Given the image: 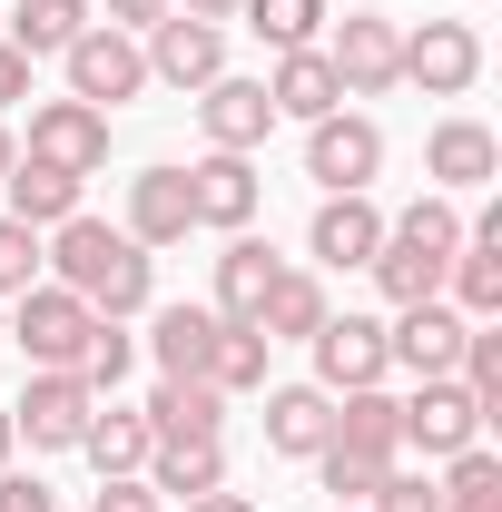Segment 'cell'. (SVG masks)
Segmentation results:
<instances>
[{"mask_svg": "<svg viewBox=\"0 0 502 512\" xmlns=\"http://www.w3.org/2000/svg\"><path fill=\"white\" fill-rule=\"evenodd\" d=\"M424 178H434V197H483L502 178V138L483 119H434V138H424Z\"/></svg>", "mask_w": 502, "mask_h": 512, "instance_id": "5bb4252c", "label": "cell"}, {"mask_svg": "<svg viewBox=\"0 0 502 512\" xmlns=\"http://www.w3.org/2000/svg\"><path fill=\"white\" fill-rule=\"evenodd\" d=\"M138 50H148V89H178V99H197L207 79H227V30L217 20H188V10H168Z\"/></svg>", "mask_w": 502, "mask_h": 512, "instance_id": "ba28073f", "label": "cell"}, {"mask_svg": "<svg viewBox=\"0 0 502 512\" xmlns=\"http://www.w3.org/2000/svg\"><path fill=\"white\" fill-rule=\"evenodd\" d=\"M394 79L424 89V99H463V89L483 79V30H473V20H414V30L394 40Z\"/></svg>", "mask_w": 502, "mask_h": 512, "instance_id": "5b68a950", "label": "cell"}, {"mask_svg": "<svg viewBox=\"0 0 502 512\" xmlns=\"http://www.w3.org/2000/svg\"><path fill=\"white\" fill-rule=\"evenodd\" d=\"M237 20H247L266 50H315L335 10H325V0H237Z\"/></svg>", "mask_w": 502, "mask_h": 512, "instance_id": "f546056e", "label": "cell"}, {"mask_svg": "<svg viewBox=\"0 0 502 512\" xmlns=\"http://www.w3.org/2000/svg\"><path fill=\"white\" fill-rule=\"evenodd\" d=\"M128 365H138V335H128V325H109V316H99V335L79 345V365H69V375L89 384V394H119V384H128Z\"/></svg>", "mask_w": 502, "mask_h": 512, "instance_id": "e575fe53", "label": "cell"}, {"mask_svg": "<svg viewBox=\"0 0 502 512\" xmlns=\"http://www.w3.org/2000/svg\"><path fill=\"white\" fill-rule=\"evenodd\" d=\"M89 207V178H69V168H50V158H10V178H0V217H20V227H60V217H79Z\"/></svg>", "mask_w": 502, "mask_h": 512, "instance_id": "ffe728a7", "label": "cell"}, {"mask_svg": "<svg viewBox=\"0 0 502 512\" xmlns=\"http://www.w3.org/2000/svg\"><path fill=\"white\" fill-rule=\"evenodd\" d=\"M10 453H20V434H10V404H0V473H10Z\"/></svg>", "mask_w": 502, "mask_h": 512, "instance_id": "ee69618b", "label": "cell"}, {"mask_svg": "<svg viewBox=\"0 0 502 512\" xmlns=\"http://www.w3.org/2000/svg\"><path fill=\"white\" fill-rule=\"evenodd\" d=\"M394 40H404V20H384V10H345L335 40H325L335 89H345V99H384V89H404V79H394Z\"/></svg>", "mask_w": 502, "mask_h": 512, "instance_id": "30bf717a", "label": "cell"}, {"mask_svg": "<svg viewBox=\"0 0 502 512\" xmlns=\"http://www.w3.org/2000/svg\"><path fill=\"white\" fill-rule=\"evenodd\" d=\"M188 512H256V503H247V493H227V483H217V493H197Z\"/></svg>", "mask_w": 502, "mask_h": 512, "instance_id": "7bdbcfd3", "label": "cell"}, {"mask_svg": "<svg viewBox=\"0 0 502 512\" xmlns=\"http://www.w3.org/2000/svg\"><path fill=\"white\" fill-rule=\"evenodd\" d=\"M89 20H99L89 0H10L0 40H10V50H30V60H60V50L79 40V30H89Z\"/></svg>", "mask_w": 502, "mask_h": 512, "instance_id": "f1b7e54d", "label": "cell"}, {"mask_svg": "<svg viewBox=\"0 0 502 512\" xmlns=\"http://www.w3.org/2000/svg\"><path fill=\"white\" fill-rule=\"evenodd\" d=\"M119 227H128L148 256H158V247H188V237H197L188 168H168V158H158V168H138V178H128V217H119Z\"/></svg>", "mask_w": 502, "mask_h": 512, "instance_id": "e0dca14e", "label": "cell"}, {"mask_svg": "<svg viewBox=\"0 0 502 512\" xmlns=\"http://www.w3.org/2000/svg\"><path fill=\"white\" fill-rule=\"evenodd\" d=\"M325 512H345V503H325Z\"/></svg>", "mask_w": 502, "mask_h": 512, "instance_id": "7dc6e473", "label": "cell"}, {"mask_svg": "<svg viewBox=\"0 0 502 512\" xmlns=\"http://www.w3.org/2000/svg\"><path fill=\"white\" fill-rule=\"evenodd\" d=\"M256 197H266L256 158H237V148H197V158H188V207H197V227L247 237V227H256Z\"/></svg>", "mask_w": 502, "mask_h": 512, "instance_id": "7c38bea8", "label": "cell"}, {"mask_svg": "<svg viewBox=\"0 0 502 512\" xmlns=\"http://www.w3.org/2000/svg\"><path fill=\"white\" fill-rule=\"evenodd\" d=\"M384 355H394V375H453V355H463V316H453V306H394V316H384Z\"/></svg>", "mask_w": 502, "mask_h": 512, "instance_id": "ac0fdd59", "label": "cell"}, {"mask_svg": "<svg viewBox=\"0 0 502 512\" xmlns=\"http://www.w3.org/2000/svg\"><path fill=\"white\" fill-rule=\"evenodd\" d=\"M394 463H404V453H355V444H325V453H315V483H325V493H335L345 512H365V503H375V483L394 473Z\"/></svg>", "mask_w": 502, "mask_h": 512, "instance_id": "d6a6232c", "label": "cell"}, {"mask_svg": "<svg viewBox=\"0 0 502 512\" xmlns=\"http://www.w3.org/2000/svg\"><path fill=\"white\" fill-rule=\"evenodd\" d=\"M483 404L463 394V375H424L414 394H394V444L404 453H424V463H453L463 444H483Z\"/></svg>", "mask_w": 502, "mask_h": 512, "instance_id": "277c9868", "label": "cell"}, {"mask_svg": "<svg viewBox=\"0 0 502 512\" xmlns=\"http://www.w3.org/2000/svg\"><path fill=\"white\" fill-rule=\"evenodd\" d=\"M443 306H453L463 325L502 316V237H473V227H463V247H453V266H443Z\"/></svg>", "mask_w": 502, "mask_h": 512, "instance_id": "d4e9b609", "label": "cell"}, {"mask_svg": "<svg viewBox=\"0 0 502 512\" xmlns=\"http://www.w3.org/2000/svg\"><path fill=\"white\" fill-rule=\"evenodd\" d=\"M217 306H197V296H178V306H148V355H158V375L178 384H207V365H217Z\"/></svg>", "mask_w": 502, "mask_h": 512, "instance_id": "d6986e66", "label": "cell"}, {"mask_svg": "<svg viewBox=\"0 0 502 512\" xmlns=\"http://www.w3.org/2000/svg\"><path fill=\"white\" fill-rule=\"evenodd\" d=\"M79 453H89V463H99V483H109V473H138V463L158 453V434H148V414H138V404L99 394V404H89V434H79Z\"/></svg>", "mask_w": 502, "mask_h": 512, "instance_id": "484cf974", "label": "cell"}, {"mask_svg": "<svg viewBox=\"0 0 502 512\" xmlns=\"http://www.w3.org/2000/svg\"><path fill=\"white\" fill-rule=\"evenodd\" d=\"M306 178L325 197H375V178H384V128L365 119V109H325V119L306 128Z\"/></svg>", "mask_w": 502, "mask_h": 512, "instance_id": "52a82bcc", "label": "cell"}, {"mask_svg": "<svg viewBox=\"0 0 502 512\" xmlns=\"http://www.w3.org/2000/svg\"><path fill=\"white\" fill-rule=\"evenodd\" d=\"M89 404H99V394H89L79 375H30L20 394H10V434H20L30 453H79Z\"/></svg>", "mask_w": 502, "mask_h": 512, "instance_id": "8fae6325", "label": "cell"}, {"mask_svg": "<svg viewBox=\"0 0 502 512\" xmlns=\"http://www.w3.org/2000/svg\"><path fill=\"white\" fill-rule=\"evenodd\" d=\"M89 512H168V503H158V493H148L138 473H109V483L89 493Z\"/></svg>", "mask_w": 502, "mask_h": 512, "instance_id": "f35d334b", "label": "cell"}, {"mask_svg": "<svg viewBox=\"0 0 502 512\" xmlns=\"http://www.w3.org/2000/svg\"><path fill=\"white\" fill-rule=\"evenodd\" d=\"M0 512H60V503H50V483H40V473H20V463H10V473H0Z\"/></svg>", "mask_w": 502, "mask_h": 512, "instance_id": "60d3db41", "label": "cell"}, {"mask_svg": "<svg viewBox=\"0 0 502 512\" xmlns=\"http://www.w3.org/2000/svg\"><path fill=\"white\" fill-rule=\"evenodd\" d=\"M138 414H148L158 444H217V434H227V394H217V384H178V375L148 384Z\"/></svg>", "mask_w": 502, "mask_h": 512, "instance_id": "603a6c76", "label": "cell"}, {"mask_svg": "<svg viewBox=\"0 0 502 512\" xmlns=\"http://www.w3.org/2000/svg\"><path fill=\"white\" fill-rule=\"evenodd\" d=\"M266 99H276V119H296V128H315L325 109H345V89H335V69H325V40H315V50H276Z\"/></svg>", "mask_w": 502, "mask_h": 512, "instance_id": "cb8c5ba5", "label": "cell"}, {"mask_svg": "<svg viewBox=\"0 0 502 512\" xmlns=\"http://www.w3.org/2000/svg\"><path fill=\"white\" fill-rule=\"evenodd\" d=\"M0 325H10V345H20V365H30V375H69V365H79V345L99 335V316H89L69 286H50V276H40L30 296H10Z\"/></svg>", "mask_w": 502, "mask_h": 512, "instance_id": "3957f363", "label": "cell"}, {"mask_svg": "<svg viewBox=\"0 0 502 512\" xmlns=\"http://www.w3.org/2000/svg\"><path fill=\"white\" fill-rule=\"evenodd\" d=\"M60 79H69V99H89V109H109V119H119L128 99L148 89V50H138L128 30H109V20H89V30L60 50Z\"/></svg>", "mask_w": 502, "mask_h": 512, "instance_id": "8992f818", "label": "cell"}, {"mask_svg": "<svg viewBox=\"0 0 502 512\" xmlns=\"http://www.w3.org/2000/svg\"><path fill=\"white\" fill-rule=\"evenodd\" d=\"M443 512H502V453L493 444H463L453 463H443Z\"/></svg>", "mask_w": 502, "mask_h": 512, "instance_id": "1f68e13d", "label": "cell"}, {"mask_svg": "<svg viewBox=\"0 0 502 512\" xmlns=\"http://www.w3.org/2000/svg\"><path fill=\"white\" fill-rule=\"evenodd\" d=\"M453 247H463V207L424 188L414 207H394V217H384V247H375V266H365V276H375L384 306H434Z\"/></svg>", "mask_w": 502, "mask_h": 512, "instance_id": "7a4b0ae2", "label": "cell"}, {"mask_svg": "<svg viewBox=\"0 0 502 512\" xmlns=\"http://www.w3.org/2000/svg\"><path fill=\"white\" fill-rule=\"evenodd\" d=\"M197 128H207V148H237V158H256L266 138H276V99H266V79H207L197 89Z\"/></svg>", "mask_w": 502, "mask_h": 512, "instance_id": "2e32d148", "label": "cell"}, {"mask_svg": "<svg viewBox=\"0 0 502 512\" xmlns=\"http://www.w3.org/2000/svg\"><path fill=\"white\" fill-rule=\"evenodd\" d=\"M20 158H50L69 178H99L109 168V109H89V99H30V148Z\"/></svg>", "mask_w": 502, "mask_h": 512, "instance_id": "9c48e42d", "label": "cell"}, {"mask_svg": "<svg viewBox=\"0 0 502 512\" xmlns=\"http://www.w3.org/2000/svg\"><path fill=\"white\" fill-rule=\"evenodd\" d=\"M306 345H315V384H325V394H355V384H384V375H394V355H384V316H365V306L325 316Z\"/></svg>", "mask_w": 502, "mask_h": 512, "instance_id": "4fadbf2b", "label": "cell"}, {"mask_svg": "<svg viewBox=\"0 0 502 512\" xmlns=\"http://www.w3.org/2000/svg\"><path fill=\"white\" fill-rule=\"evenodd\" d=\"M0 345H10V325H0Z\"/></svg>", "mask_w": 502, "mask_h": 512, "instance_id": "bcb514c9", "label": "cell"}, {"mask_svg": "<svg viewBox=\"0 0 502 512\" xmlns=\"http://www.w3.org/2000/svg\"><path fill=\"white\" fill-rule=\"evenodd\" d=\"M325 434H335V394H325V384H266V453L315 463Z\"/></svg>", "mask_w": 502, "mask_h": 512, "instance_id": "44dd1931", "label": "cell"}, {"mask_svg": "<svg viewBox=\"0 0 502 512\" xmlns=\"http://www.w3.org/2000/svg\"><path fill=\"white\" fill-rule=\"evenodd\" d=\"M138 483H148L158 503H197V493L227 483V444H158L148 463H138Z\"/></svg>", "mask_w": 502, "mask_h": 512, "instance_id": "4316f807", "label": "cell"}, {"mask_svg": "<svg viewBox=\"0 0 502 512\" xmlns=\"http://www.w3.org/2000/svg\"><path fill=\"white\" fill-rule=\"evenodd\" d=\"M375 247H384V207L375 197H315V217H306L315 276H355V266H375Z\"/></svg>", "mask_w": 502, "mask_h": 512, "instance_id": "9a60e30c", "label": "cell"}, {"mask_svg": "<svg viewBox=\"0 0 502 512\" xmlns=\"http://www.w3.org/2000/svg\"><path fill=\"white\" fill-rule=\"evenodd\" d=\"M325 316H335L325 276H315V266H286V276H276V296H266V316H256V335H266V345H306Z\"/></svg>", "mask_w": 502, "mask_h": 512, "instance_id": "83f0119b", "label": "cell"}, {"mask_svg": "<svg viewBox=\"0 0 502 512\" xmlns=\"http://www.w3.org/2000/svg\"><path fill=\"white\" fill-rule=\"evenodd\" d=\"M168 10H188V20H217V30L237 20V0H168Z\"/></svg>", "mask_w": 502, "mask_h": 512, "instance_id": "b9f144b4", "label": "cell"}, {"mask_svg": "<svg viewBox=\"0 0 502 512\" xmlns=\"http://www.w3.org/2000/svg\"><path fill=\"white\" fill-rule=\"evenodd\" d=\"M266 355H276V345H266L256 325H227V335H217V365H207V384H217V394H266Z\"/></svg>", "mask_w": 502, "mask_h": 512, "instance_id": "836d02e7", "label": "cell"}, {"mask_svg": "<svg viewBox=\"0 0 502 512\" xmlns=\"http://www.w3.org/2000/svg\"><path fill=\"white\" fill-rule=\"evenodd\" d=\"M30 286H40V227L0 217V306H10V296H30Z\"/></svg>", "mask_w": 502, "mask_h": 512, "instance_id": "d590c367", "label": "cell"}, {"mask_svg": "<svg viewBox=\"0 0 502 512\" xmlns=\"http://www.w3.org/2000/svg\"><path fill=\"white\" fill-rule=\"evenodd\" d=\"M40 266H50V286H69L89 316H109V325H138L148 306H158V256L138 247L128 227L89 217V207L40 237Z\"/></svg>", "mask_w": 502, "mask_h": 512, "instance_id": "6da1fadb", "label": "cell"}, {"mask_svg": "<svg viewBox=\"0 0 502 512\" xmlns=\"http://www.w3.org/2000/svg\"><path fill=\"white\" fill-rule=\"evenodd\" d=\"M10 158H20V138H10V119H0V178H10Z\"/></svg>", "mask_w": 502, "mask_h": 512, "instance_id": "f6af8a7d", "label": "cell"}, {"mask_svg": "<svg viewBox=\"0 0 502 512\" xmlns=\"http://www.w3.org/2000/svg\"><path fill=\"white\" fill-rule=\"evenodd\" d=\"M30 99H40V60L0 40V119H10V109H30Z\"/></svg>", "mask_w": 502, "mask_h": 512, "instance_id": "74e56055", "label": "cell"}, {"mask_svg": "<svg viewBox=\"0 0 502 512\" xmlns=\"http://www.w3.org/2000/svg\"><path fill=\"white\" fill-rule=\"evenodd\" d=\"M89 10H99L109 30H128V40H148V30L168 20V0H89Z\"/></svg>", "mask_w": 502, "mask_h": 512, "instance_id": "ab89813d", "label": "cell"}, {"mask_svg": "<svg viewBox=\"0 0 502 512\" xmlns=\"http://www.w3.org/2000/svg\"><path fill=\"white\" fill-rule=\"evenodd\" d=\"M276 276H286V256L266 237H227V256H217V325H256L266 296H276Z\"/></svg>", "mask_w": 502, "mask_h": 512, "instance_id": "7402d4cb", "label": "cell"}, {"mask_svg": "<svg viewBox=\"0 0 502 512\" xmlns=\"http://www.w3.org/2000/svg\"><path fill=\"white\" fill-rule=\"evenodd\" d=\"M325 444L404 453V444H394V394H384V384H355V394H335V434H325Z\"/></svg>", "mask_w": 502, "mask_h": 512, "instance_id": "4dcf8cb0", "label": "cell"}, {"mask_svg": "<svg viewBox=\"0 0 502 512\" xmlns=\"http://www.w3.org/2000/svg\"><path fill=\"white\" fill-rule=\"evenodd\" d=\"M365 512H443V493H434V473H404V463H394Z\"/></svg>", "mask_w": 502, "mask_h": 512, "instance_id": "8d00e7d4", "label": "cell"}]
</instances>
